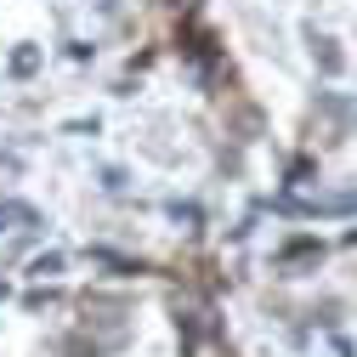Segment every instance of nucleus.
I'll return each instance as SVG.
<instances>
[{
	"label": "nucleus",
	"instance_id": "f257e3e1",
	"mask_svg": "<svg viewBox=\"0 0 357 357\" xmlns=\"http://www.w3.org/2000/svg\"><path fill=\"white\" fill-rule=\"evenodd\" d=\"M12 215H17L12 204H0V233H6V221H12Z\"/></svg>",
	"mask_w": 357,
	"mask_h": 357
}]
</instances>
